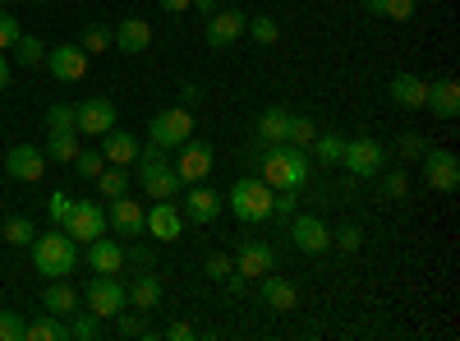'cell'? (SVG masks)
<instances>
[{
  "instance_id": "83f0119b",
  "label": "cell",
  "mask_w": 460,
  "mask_h": 341,
  "mask_svg": "<svg viewBox=\"0 0 460 341\" xmlns=\"http://www.w3.org/2000/svg\"><path fill=\"white\" fill-rule=\"evenodd\" d=\"M286 125H290V111L286 106H267L258 116V143H286Z\"/></svg>"
},
{
  "instance_id": "8992f818",
  "label": "cell",
  "mask_w": 460,
  "mask_h": 341,
  "mask_svg": "<svg viewBox=\"0 0 460 341\" xmlns=\"http://www.w3.org/2000/svg\"><path fill=\"white\" fill-rule=\"evenodd\" d=\"M341 166L350 175H359V180H377L382 166H387V148H382L377 139H345Z\"/></svg>"
},
{
  "instance_id": "ee69618b",
  "label": "cell",
  "mask_w": 460,
  "mask_h": 341,
  "mask_svg": "<svg viewBox=\"0 0 460 341\" xmlns=\"http://www.w3.org/2000/svg\"><path fill=\"white\" fill-rule=\"evenodd\" d=\"M295 212H299V199H295V189H277V194H272V217L290 221Z\"/></svg>"
},
{
  "instance_id": "9f6ffc18",
  "label": "cell",
  "mask_w": 460,
  "mask_h": 341,
  "mask_svg": "<svg viewBox=\"0 0 460 341\" xmlns=\"http://www.w3.org/2000/svg\"><path fill=\"white\" fill-rule=\"evenodd\" d=\"M157 5H162L166 14H184L189 5H194V0H157Z\"/></svg>"
},
{
  "instance_id": "f6af8a7d",
  "label": "cell",
  "mask_w": 460,
  "mask_h": 341,
  "mask_svg": "<svg viewBox=\"0 0 460 341\" xmlns=\"http://www.w3.org/2000/svg\"><path fill=\"white\" fill-rule=\"evenodd\" d=\"M115 332H120V337H147V323H143V310L138 314H115Z\"/></svg>"
},
{
  "instance_id": "d590c367",
  "label": "cell",
  "mask_w": 460,
  "mask_h": 341,
  "mask_svg": "<svg viewBox=\"0 0 460 341\" xmlns=\"http://www.w3.org/2000/svg\"><path fill=\"white\" fill-rule=\"evenodd\" d=\"M69 319H74V323H69V337H74V341H93V337L102 332V319H97L93 310H74Z\"/></svg>"
},
{
  "instance_id": "db71d44e",
  "label": "cell",
  "mask_w": 460,
  "mask_h": 341,
  "mask_svg": "<svg viewBox=\"0 0 460 341\" xmlns=\"http://www.w3.org/2000/svg\"><path fill=\"white\" fill-rule=\"evenodd\" d=\"M226 291H230V295H244V291H249V277L230 268V273H226Z\"/></svg>"
},
{
  "instance_id": "d6986e66",
  "label": "cell",
  "mask_w": 460,
  "mask_h": 341,
  "mask_svg": "<svg viewBox=\"0 0 460 341\" xmlns=\"http://www.w3.org/2000/svg\"><path fill=\"white\" fill-rule=\"evenodd\" d=\"M262 286H258V295H262V305L272 310V314H286V310H295L299 305V291H295V282H286V277H277V268L267 273V277H258Z\"/></svg>"
},
{
  "instance_id": "681fc988",
  "label": "cell",
  "mask_w": 460,
  "mask_h": 341,
  "mask_svg": "<svg viewBox=\"0 0 460 341\" xmlns=\"http://www.w3.org/2000/svg\"><path fill=\"white\" fill-rule=\"evenodd\" d=\"M414 10H419V0H387V5H382V14H387V19H396V23L414 19Z\"/></svg>"
},
{
  "instance_id": "ab89813d",
  "label": "cell",
  "mask_w": 460,
  "mask_h": 341,
  "mask_svg": "<svg viewBox=\"0 0 460 341\" xmlns=\"http://www.w3.org/2000/svg\"><path fill=\"white\" fill-rule=\"evenodd\" d=\"M249 37L258 47H277V37H281V28H277V19H267V14H258V19H249Z\"/></svg>"
},
{
  "instance_id": "816d5d0a",
  "label": "cell",
  "mask_w": 460,
  "mask_h": 341,
  "mask_svg": "<svg viewBox=\"0 0 460 341\" xmlns=\"http://www.w3.org/2000/svg\"><path fill=\"white\" fill-rule=\"evenodd\" d=\"M230 268H235V263H230L226 254H212V258H208V277H212V282H226Z\"/></svg>"
},
{
  "instance_id": "cb8c5ba5",
  "label": "cell",
  "mask_w": 460,
  "mask_h": 341,
  "mask_svg": "<svg viewBox=\"0 0 460 341\" xmlns=\"http://www.w3.org/2000/svg\"><path fill=\"white\" fill-rule=\"evenodd\" d=\"M152 47V23L147 19H125L115 28V51H129V56H143Z\"/></svg>"
},
{
  "instance_id": "7bdbcfd3",
  "label": "cell",
  "mask_w": 460,
  "mask_h": 341,
  "mask_svg": "<svg viewBox=\"0 0 460 341\" xmlns=\"http://www.w3.org/2000/svg\"><path fill=\"white\" fill-rule=\"evenodd\" d=\"M125 263H134V268H152V263H157V254H152V245H143L138 236L125 245Z\"/></svg>"
},
{
  "instance_id": "94428289",
  "label": "cell",
  "mask_w": 460,
  "mask_h": 341,
  "mask_svg": "<svg viewBox=\"0 0 460 341\" xmlns=\"http://www.w3.org/2000/svg\"><path fill=\"white\" fill-rule=\"evenodd\" d=\"M0 5H14V0H0Z\"/></svg>"
},
{
  "instance_id": "60d3db41",
  "label": "cell",
  "mask_w": 460,
  "mask_h": 341,
  "mask_svg": "<svg viewBox=\"0 0 460 341\" xmlns=\"http://www.w3.org/2000/svg\"><path fill=\"white\" fill-rule=\"evenodd\" d=\"M69 212H74V194L56 189V194L47 199V217H51V226H65V221H69Z\"/></svg>"
},
{
  "instance_id": "7402d4cb",
  "label": "cell",
  "mask_w": 460,
  "mask_h": 341,
  "mask_svg": "<svg viewBox=\"0 0 460 341\" xmlns=\"http://www.w3.org/2000/svg\"><path fill=\"white\" fill-rule=\"evenodd\" d=\"M424 106L433 111L438 121H456V116H460V84H456V79H438V84H429Z\"/></svg>"
},
{
  "instance_id": "680465c9",
  "label": "cell",
  "mask_w": 460,
  "mask_h": 341,
  "mask_svg": "<svg viewBox=\"0 0 460 341\" xmlns=\"http://www.w3.org/2000/svg\"><path fill=\"white\" fill-rule=\"evenodd\" d=\"M10 84V60H5V51H0V88Z\"/></svg>"
},
{
  "instance_id": "52a82bcc",
  "label": "cell",
  "mask_w": 460,
  "mask_h": 341,
  "mask_svg": "<svg viewBox=\"0 0 460 341\" xmlns=\"http://www.w3.org/2000/svg\"><path fill=\"white\" fill-rule=\"evenodd\" d=\"M84 305L97 314V319H115L125 305H129V295H125V286L115 282V277H106V273H97L88 286H84Z\"/></svg>"
},
{
  "instance_id": "603a6c76",
  "label": "cell",
  "mask_w": 460,
  "mask_h": 341,
  "mask_svg": "<svg viewBox=\"0 0 460 341\" xmlns=\"http://www.w3.org/2000/svg\"><path fill=\"white\" fill-rule=\"evenodd\" d=\"M102 157H106L111 166H134V157H138V139L111 125V130L102 134Z\"/></svg>"
},
{
  "instance_id": "5bb4252c",
  "label": "cell",
  "mask_w": 460,
  "mask_h": 341,
  "mask_svg": "<svg viewBox=\"0 0 460 341\" xmlns=\"http://www.w3.org/2000/svg\"><path fill=\"white\" fill-rule=\"evenodd\" d=\"M290 245H295L299 254H323V249H332V231L323 226V217L295 212V217H290Z\"/></svg>"
},
{
  "instance_id": "c3c4849f",
  "label": "cell",
  "mask_w": 460,
  "mask_h": 341,
  "mask_svg": "<svg viewBox=\"0 0 460 341\" xmlns=\"http://www.w3.org/2000/svg\"><path fill=\"white\" fill-rule=\"evenodd\" d=\"M47 130H74V106L56 102V106L47 111Z\"/></svg>"
},
{
  "instance_id": "484cf974",
  "label": "cell",
  "mask_w": 460,
  "mask_h": 341,
  "mask_svg": "<svg viewBox=\"0 0 460 341\" xmlns=\"http://www.w3.org/2000/svg\"><path fill=\"white\" fill-rule=\"evenodd\" d=\"M125 295H129L134 310H157V305H162V277H157V273H138V277L125 286Z\"/></svg>"
},
{
  "instance_id": "8d00e7d4",
  "label": "cell",
  "mask_w": 460,
  "mask_h": 341,
  "mask_svg": "<svg viewBox=\"0 0 460 341\" xmlns=\"http://www.w3.org/2000/svg\"><path fill=\"white\" fill-rule=\"evenodd\" d=\"M0 236H5L10 245H32V236H37V226H32V217H10L5 226H0Z\"/></svg>"
},
{
  "instance_id": "9c48e42d",
  "label": "cell",
  "mask_w": 460,
  "mask_h": 341,
  "mask_svg": "<svg viewBox=\"0 0 460 341\" xmlns=\"http://www.w3.org/2000/svg\"><path fill=\"white\" fill-rule=\"evenodd\" d=\"M419 162H424L429 189H438V194H456L460 189V157L456 153H447V148H429Z\"/></svg>"
},
{
  "instance_id": "d6a6232c",
  "label": "cell",
  "mask_w": 460,
  "mask_h": 341,
  "mask_svg": "<svg viewBox=\"0 0 460 341\" xmlns=\"http://www.w3.org/2000/svg\"><path fill=\"white\" fill-rule=\"evenodd\" d=\"M314 139H318V125L309 116H290V125H286V143L290 148H304V153H309Z\"/></svg>"
},
{
  "instance_id": "f907efd6",
  "label": "cell",
  "mask_w": 460,
  "mask_h": 341,
  "mask_svg": "<svg viewBox=\"0 0 460 341\" xmlns=\"http://www.w3.org/2000/svg\"><path fill=\"white\" fill-rule=\"evenodd\" d=\"M429 153V143L424 139H419V134H405L401 139V157H410V162H419V157H424Z\"/></svg>"
},
{
  "instance_id": "f1b7e54d",
  "label": "cell",
  "mask_w": 460,
  "mask_h": 341,
  "mask_svg": "<svg viewBox=\"0 0 460 341\" xmlns=\"http://www.w3.org/2000/svg\"><path fill=\"white\" fill-rule=\"evenodd\" d=\"M42 153H47V162H74L79 157V130H51V143Z\"/></svg>"
},
{
  "instance_id": "9a60e30c",
  "label": "cell",
  "mask_w": 460,
  "mask_h": 341,
  "mask_svg": "<svg viewBox=\"0 0 460 341\" xmlns=\"http://www.w3.org/2000/svg\"><path fill=\"white\" fill-rule=\"evenodd\" d=\"M111 125H115V106H111L106 97H88V102L74 106V130H79V134L102 139Z\"/></svg>"
},
{
  "instance_id": "6125c7cd",
  "label": "cell",
  "mask_w": 460,
  "mask_h": 341,
  "mask_svg": "<svg viewBox=\"0 0 460 341\" xmlns=\"http://www.w3.org/2000/svg\"><path fill=\"white\" fill-rule=\"evenodd\" d=\"M0 166H5V153H0Z\"/></svg>"
},
{
  "instance_id": "f546056e",
  "label": "cell",
  "mask_w": 460,
  "mask_h": 341,
  "mask_svg": "<svg viewBox=\"0 0 460 341\" xmlns=\"http://www.w3.org/2000/svg\"><path fill=\"white\" fill-rule=\"evenodd\" d=\"M65 337H69V323L56 314H42L28 323V341H65Z\"/></svg>"
},
{
  "instance_id": "d4e9b609",
  "label": "cell",
  "mask_w": 460,
  "mask_h": 341,
  "mask_svg": "<svg viewBox=\"0 0 460 341\" xmlns=\"http://www.w3.org/2000/svg\"><path fill=\"white\" fill-rule=\"evenodd\" d=\"M387 93H392V102H396V106L419 111V106H424V97H429V79H419V74H396Z\"/></svg>"
},
{
  "instance_id": "f5cc1de1",
  "label": "cell",
  "mask_w": 460,
  "mask_h": 341,
  "mask_svg": "<svg viewBox=\"0 0 460 341\" xmlns=\"http://www.w3.org/2000/svg\"><path fill=\"white\" fill-rule=\"evenodd\" d=\"M199 97H203V88H199L194 79H184V84H180V106H194Z\"/></svg>"
},
{
  "instance_id": "4fadbf2b",
  "label": "cell",
  "mask_w": 460,
  "mask_h": 341,
  "mask_svg": "<svg viewBox=\"0 0 460 341\" xmlns=\"http://www.w3.org/2000/svg\"><path fill=\"white\" fill-rule=\"evenodd\" d=\"M249 32V14L244 10H217L208 14V47L212 51H230Z\"/></svg>"
},
{
  "instance_id": "3957f363",
  "label": "cell",
  "mask_w": 460,
  "mask_h": 341,
  "mask_svg": "<svg viewBox=\"0 0 460 341\" xmlns=\"http://www.w3.org/2000/svg\"><path fill=\"white\" fill-rule=\"evenodd\" d=\"M32 263L42 277H69L74 263H79V245L65 236V226H51L47 236H32Z\"/></svg>"
},
{
  "instance_id": "8fae6325",
  "label": "cell",
  "mask_w": 460,
  "mask_h": 341,
  "mask_svg": "<svg viewBox=\"0 0 460 341\" xmlns=\"http://www.w3.org/2000/svg\"><path fill=\"white\" fill-rule=\"evenodd\" d=\"M175 175H180V184H199V180H208V175H212V143H203V139H184V143H180V153H175Z\"/></svg>"
},
{
  "instance_id": "1f68e13d",
  "label": "cell",
  "mask_w": 460,
  "mask_h": 341,
  "mask_svg": "<svg viewBox=\"0 0 460 341\" xmlns=\"http://www.w3.org/2000/svg\"><path fill=\"white\" fill-rule=\"evenodd\" d=\"M79 47H84L88 56L111 51V47H115V28H106V23H88V28H84V37H79Z\"/></svg>"
},
{
  "instance_id": "6da1fadb",
  "label": "cell",
  "mask_w": 460,
  "mask_h": 341,
  "mask_svg": "<svg viewBox=\"0 0 460 341\" xmlns=\"http://www.w3.org/2000/svg\"><path fill=\"white\" fill-rule=\"evenodd\" d=\"M258 175L272 189H299L309 180V153L290 143H258Z\"/></svg>"
},
{
  "instance_id": "7a4b0ae2",
  "label": "cell",
  "mask_w": 460,
  "mask_h": 341,
  "mask_svg": "<svg viewBox=\"0 0 460 341\" xmlns=\"http://www.w3.org/2000/svg\"><path fill=\"white\" fill-rule=\"evenodd\" d=\"M272 194H277V189L267 184L262 175H240L235 184H230V194H226V208L235 212V221L258 226V221L272 217Z\"/></svg>"
},
{
  "instance_id": "277c9868",
  "label": "cell",
  "mask_w": 460,
  "mask_h": 341,
  "mask_svg": "<svg viewBox=\"0 0 460 341\" xmlns=\"http://www.w3.org/2000/svg\"><path fill=\"white\" fill-rule=\"evenodd\" d=\"M134 162H138V180L147 189V199H175L180 194V175H175V162L166 157V148L147 143Z\"/></svg>"
},
{
  "instance_id": "6f0895ef",
  "label": "cell",
  "mask_w": 460,
  "mask_h": 341,
  "mask_svg": "<svg viewBox=\"0 0 460 341\" xmlns=\"http://www.w3.org/2000/svg\"><path fill=\"white\" fill-rule=\"evenodd\" d=\"M189 10H199V14H217V0H194Z\"/></svg>"
},
{
  "instance_id": "30bf717a",
  "label": "cell",
  "mask_w": 460,
  "mask_h": 341,
  "mask_svg": "<svg viewBox=\"0 0 460 341\" xmlns=\"http://www.w3.org/2000/svg\"><path fill=\"white\" fill-rule=\"evenodd\" d=\"M143 231H147L152 240H162V245L180 240V236H184V212L175 208V199H152V208H147V217H143Z\"/></svg>"
},
{
  "instance_id": "7c38bea8",
  "label": "cell",
  "mask_w": 460,
  "mask_h": 341,
  "mask_svg": "<svg viewBox=\"0 0 460 341\" xmlns=\"http://www.w3.org/2000/svg\"><path fill=\"white\" fill-rule=\"evenodd\" d=\"M42 65L51 69V79L79 84L84 74H88V51H84L79 42H60V47H47V60H42Z\"/></svg>"
},
{
  "instance_id": "91938a15",
  "label": "cell",
  "mask_w": 460,
  "mask_h": 341,
  "mask_svg": "<svg viewBox=\"0 0 460 341\" xmlns=\"http://www.w3.org/2000/svg\"><path fill=\"white\" fill-rule=\"evenodd\" d=\"M382 5H387V0H368V14H382Z\"/></svg>"
},
{
  "instance_id": "74e56055",
  "label": "cell",
  "mask_w": 460,
  "mask_h": 341,
  "mask_svg": "<svg viewBox=\"0 0 460 341\" xmlns=\"http://www.w3.org/2000/svg\"><path fill=\"white\" fill-rule=\"evenodd\" d=\"M0 341H28V319L19 310H0Z\"/></svg>"
},
{
  "instance_id": "e575fe53",
  "label": "cell",
  "mask_w": 460,
  "mask_h": 341,
  "mask_svg": "<svg viewBox=\"0 0 460 341\" xmlns=\"http://www.w3.org/2000/svg\"><path fill=\"white\" fill-rule=\"evenodd\" d=\"M309 148H314V153H318V162H323V166H341V153H345V139H341V134H318V139H314Z\"/></svg>"
},
{
  "instance_id": "44dd1931",
  "label": "cell",
  "mask_w": 460,
  "mask_h": 341,
  "mask_svg": "<svg viewBox=\"0 0 460 341\" xmlns=\"http://www.w3.org/2000/svg\"><path fill=\"white\" fill-rule=\"evenodd\" d=\"M143 217H147V208H138L134 199H111V212H106V226H115V231H120V236H143Z\"/></svg>"
},
{
  "instance_id": "bcb514c9",
  "label": "cell",
  "mask_w": 460,
  "mask_h": 341,
  "mask_svg": "<svg viewBox=\"0 0 460 341\" xmlns=\"http://www.w3.org/2000/svg\"><path fill=\"white\" fill-rule=\"evenodd\" d=\"M332 245L345 249V254H355L364 245V231H359V226H341V231H332Z\"/></svg>"
},
{
  "instance_id": "f35d334b",
  "label": "cell",
  "mask_w": 460,
  "mask_h": 341,
  "mask_svg": "<svg viewBox=\"0 0 460 341\" xmlns=\"http://www.w3.org/2000/svg\"><path fill=\"white\" fill-rule=\"evenodd\" d=\"M102 166H106L102 148H79V157H74V171H79L84 180H97V175H102Z\"/></svg>"
},
{
  "instance_id": "b9f144b4",
  "label": "cell",
  "mask_w": 460,
  "mask_h": 341,
  "mask_svg": "<svg viewBox=\"0 0 460 341\" xmlns=\"http://www.w3.org/2000/svg\"><path fill=\"white\" fill-rule=\"evenodd\" d=\"M410 194V175L405 171H387L382 175V199H405Z\"/></svg>"
},
{
  "instance_id": "ba28073f",
  "label": "cell",
  "mask_w": 460,
  "mask_h": 341,
  "mask_svg": "<svg viewBox=\"0 0 460 341\" xmlns=\"http://www.w3.org/2000/svg\"><path fill=\"white\" fill-rule=\"evenodd\" d=\"M65 236H69L74 245H88V240L106 236V212H102V203H97V199H74V212H69V221H65Z\"/></svg>"
},
{
  "instance_id": "5b68a950",
  "label": "cell",
  "mask_w": 460,
  "mask_h": 341,
  "mask_svg": "<svg viewBox=\"0 0 460 341\" xmlns=\"http://www.w3.org/2000/svg\"><path fill=\"white\" fill-rule=\"evenodd\" d=\"M184 139H194V111L189 106H171V111H157V116H152V125H147V143L152 148L175 153Z\"/></svg>"
},
{
  "instance_id": "e0dca14e",
  "label": "cell",
  "mask_w": 460,
  "mask_h": 341,
  "mask_svg": "<svg viewBox=\"0 0 460 341\" xmlns=\"http://www.w3.org/2000/svg\"><path fill=\"white\" fill-rule=\"evenodd\" d=\"M0 171L23 180V184H32V180H42V171H47V153H42V148H32V143H19V148L5 153V166H0Z\"/></svg>"
},
{
  "instance_id": "4316f807",
  "label": "cell",
  "mask_w": 460,
  "mask_h": 341,
  "mask_svg": "<svg viewBox=\"0 0 460 341\" xmlns=\"http://www.w3.org/2000/svg\"><path fill=\"white\" fill-rule=\"evenodd\" d=\"M42 300H47V314H56V319H69L74 310H79V291H74L65 277H56V282L47 286Z\"/></svg>"
},
{
  "instance_id": "2e32d148",
  "label": "cell",
  "mask_w": 460,
  "mask_h": 341,
  "mask_svg": "<svg viewBox=\"0 0 460 341\" xmlns=\"http://www.w3.org/2000/svg\"><path fill=\"white\" fill-rule=\"evenodd\" d=\"M226 199L217 194V189H208L203 180L199 184H189V194H184V221H194V226H212L221 217Z\"/></svg>"
},
{
  "instance_id": "7dc6e473",
  "label": "cell",
  "mask_w": 460,
  "mask_h": 341,
  "mask_svg": "<svg viewBox=\"0 0 460 341\" xmlns=\"http://www.w3.org/2000/svg\"><path fill=\"white\" fill-rule=\"evenodd\" d=\"M19 32H23V28H19V19L0 10V51H10V47L19 42Z\"/></svg>"
},
{
  "instance_id": "ac0fdd59",
  "label": "cell",
  "mask_w": 460,
  "mask_h": 341,
  "mask_svg": "<svg viewBox=\"0 0 460 341\" xmlns=\"http://www.w3.org/2000/svg\"><path fill=\"white\" fill-rule=\"evenodd\" d=\"M277 268V249L267 245V240H244L240 245V254H235V273H244L249 282H258V277H267Z\"/></svg>"
},
{
  "instance_id": "836d02e7",
  "label": "cell",
  "mask_w": 460,
  "mask_h": 341,
  "mask_svg": "<svg viewBox=\"0 0 460 341\" xmlns=\"http://www.w3.org/2000/svg\"><path fill=\"white\" fill-rule=\"evenodd\" d=\"M97 189H102L106 199H120V194H129V175H125V166H102Z\"/></svg>"
},
{
  "instance_id": "4dcf8cb0",
  "label": "cell",
  "mask_w": 460,
  "mask_h": 341,
  "mask_svg": "<svg viewBox=\"0 0 460 341\" xmlns=\"http://www.w3.org/2000/svg\"><path fill=\"white\" fill-rule=\"evenodd\" d=\"M10 51H14V60H19L23 69H37V65H42V60H47V47H42V42H37V37H32V32H19V42H14Z\"/></svg>"
},
{
  "instance_id": "11a10c76",
  "label": "cell",
  "mask_w": 460,
  "mask_h": 341,
  "mask_svg": "<svg viewBox=\"0 0 460 341\" xmlns=\"http://www.w3.org/2000/svg\"><path fill=\"white\" fill-rule=\"evenodd\" d=\"M166 337H171V341H194V328H189V323H171Z\"/></svg>"
},
{
  "instance_id": "ffe728a7",
  "label": "cell",
  "mask_w": 460,
  "mask_h": 341,
  "mask_svg": "<svg viewBox=\"0 0 460 341\" xmlns=\"http://www.w3.org/2000/svg\"><path fill=\"white\" fill-rule=\"evenodd\" d=\"M84 249H88V268H93V273H106V277H115V273L125 268V245H115V240H106V236L88 240Z\"/></svg>"
}]
</instances>
